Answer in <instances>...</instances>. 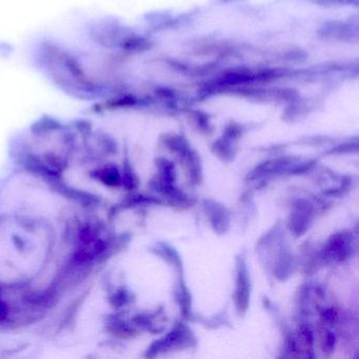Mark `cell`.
<instances>
[]
</instances>
